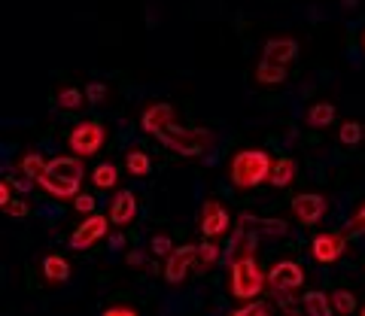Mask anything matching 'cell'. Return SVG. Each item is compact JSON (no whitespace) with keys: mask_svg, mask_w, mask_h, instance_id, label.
I'll list each match as a JSON object with an SVG mask.
<instances>
[{"mask_svg":"<svg viewBox=\"0 0 365 316\" xmlns=\"http://www.w3.org/2000/svg\"><path fill=\"white\" fill-rule=\"evenodd\" d=\"M83 179H86V158L71 152L49 158L46 174L40 177V189L55 201H73L83 191Z\"/></svg>","mask_w":365,"mask_h":316,"instance_id":"cell-1","label":"cell"},{"mask_svg":"<svg viewBox=\"0 0 365 316\" xmlns=\"http://www.w3.org/2000/svg\"><path fill=\"white\" fill-rule=\"evenodd\" d=\"M274 162H277V158H271L265 149H241V152L232 155V162H228V179H232V186L241 189V191L259 189L271 179Z\"/></svg>","mask_w":365,"mask_h":316,"instance_id":"cell-2","label":"cell"},{"mask_svg":"<svg viewBox=\"0 0 365 316\" xmlns=\"http://www.w3.org/2000/svg\"><path fill=\"white\" fill-rule=\"evenodd\" d=\"M162 146L180 158H201L216 146V131L204 125H174L162 137Z\"/></svg>","mask_w":365,"mask_h":316,"instance_id":"cell-3","label":"cell"},{"mask_svg":"<svg viewBox=\"0 0 365 316\" xmlns=\"http://www.w3.org/2000/svg\"><path fill=\"white\" fill-rule=\"evenodd\" d=\"M265 286H268V274L256 262V256L228 265V295H232L237 304L259 298L262 292H265Z\"/></svg>","mask_w":365,"mask_h":316,"instance_id":"cell-4","label":"cell"},{"mask_svg":"<svg viewBox=\"0 0 365 316\" xmlns=\"http://www.w3.org/2000/svg\"><path fill=\"white\" fill-rule=\"evenodd\" d=\"M304 280H307V274H304L302 262H295V258H280V262H274L268 268V292H271L274 304L292 298L295 292L304 286Z\"/></svg>","mask_w":365,"mask_h":316,"instance_id":"cell-5","label":"cell"},{"mask_svg":"<svg viewBox=\"0 0 365 316\" xmlns=\"http://www.w3.org/2000/svg\"><path fill=\"white\" fill-rule=\"evenodd\" d=\"M110 225L113 222H110V216H104V213H88V216H83V222L71 231L67 246H71L73 253H86V250H91V246H98L101 241H107Z\"/></svg>","mask_w":365,"mask_h":316,"instance_id":"cell-6","label":"cell"},{"mask_svg":"<svg viewBox=\"0 0 365 316\" xmlns=\"http://www.w3.org/2000/svg\"><path fill=\"white\" fill-rule=\"evenodd\" d=\"M107 137H110V131L101 125V122H79V125L67 134V146H71L73 155L91 158L107 146Z\"/></svg>","mask_w":365,"mask_h":316,"instance_id":"cell-7","label":"cell"},{"mask_svg":"<svg viewBox=\"0 0 365 316\" xmlns=\"http://www.w3.org/2000/svg\"><path fill=\"white\" fill-rule=\"evenodd\" d=\"M289 213H292V219L299 222L302 228H314V225H319V222L326 219V213H329V198L319 195V191H302V195L292 198Z\"/></svg>","mask_w":365,"mask_h":316,"instance_id":"cell-8","label":"cell"},{"mask_svg":"<svg viewBox=\"0 0 365 316\" xmlns=\"http://www.w3.org/2000/svg\"><path fill=\"white\" fill-rule=\"evenodd\" d=\"M307 253H311L317 265H335L350 253V243H347V237L338 231H319L311 241V246H307Z\"/></svg>","mask_w":365,"mask_h":316,"instance_id":"cell-9","label":"cell"},{"mask_svg":"<svg viewBox=\"0 0 365 316\" xmlns=\"http://www.w3.org/2000/svg\"><path fill=\"white\" fill-rule=\"evenodd\" d=\"M201 234L210 237V241H222L225 234H232V213L222 201L216 198H207L201 204Z\"/></svg>","mask_w":365,"mask_h":316,"instance_id":"cell-10","label":"cell"},{"mask_svg":"<svg viewBox=\"0 0 365 316\" xmlns=\"http://www.w3.org/2000/svg\"><path fill=\"white\" fill-rule=\"evenodd\" d=\"M177 107L174 104H165V100H153L146 104L140 112V131L143 134H153V137H162L168 128L177 125Z\"/></svg>","mask_w":365,"mask_h":316,"instance_id":"cell-11","label":"cell"},{"mask_svg":"<svg viewBox=\"0 0 365 316\" xmlns=\"http://www.w3.org/2000/svg\"><path fill=\"white\" fill-rule=\"evenodd\" d=\"M195 256H198V243H182V246H177V250L165 258L162 277L168 280L170 286H180L182 280H186L192 270H195Z\"/></svg>","mask_w":365,"mask_h":316,"instance_id":"cell-12","label":"cell"},{"mask_svg":"<svg viewBox=\"0 0 365 316\" xmlns=\"http://www.w3.org/2000/svg\"><path fill=\"white\" fill-rule=\"evenodd\" d=\"M259 241L262 237L256 234V228H250V225H244V222H235L232 241H228V246H225V265H235V262H241V258L256 256Z\"/></svg>","mask_w":365,"mask_h":316,"instance_id":"cell-13","label":"cell"},{"mask_svg":"<svg viewBox=\"0 0 365 316\" xmlns=\"http://www.w3.org/2000/svg\"><path fill=\"white\" fill-rule=\"evenodd\" d=\"M237 222H244L250 225V228H256V234L262 237V241H268V243H277L283 241V237L289 234V222L287 219H277V216H256V213H241L237 216Z\"/></svg>","mask_w":365,"mask_h":316,"instance_id":"cell-14","label":"cell"},{"mask_svg":"<svg viewBox=\"0 0 365 316\" xmlns=\"http://www.w3.org/2000/svg\"><path fill=\"white\" fill-rule=\"evenodd\" d=\"M107 216H110V222L116 225V228H128V225L137 219V198H134V191H128V189L116 191L113 201H110Z\"/></svg>","mask_w":365,"mask_h":316,"instance_id":"cell-15","label":"cell"},{"mask_svg":"<svg viewBox=\"0 0 365 316\" xmlns=\"http://www.w3.org/2000/svg\"><path fill=\"white\" fill-rule=\"evenodd\" d=\"M262 58L289 67L295 58H299V43H295L292 37H271L265 43V49H262Z\"/></svg>","mask_w":365,"mask_h":316,"instance_id":"cell-16","label":"cell"},{"mask_svg":"<svg viewBox=\"0 0 365 316\" xmlns=\"http://www.w3.org/2000/svg\"><path fill=\"white\" fill-rule=\"evenodd\" d=\"M225 262V253L220 250V243L204 237V243H198V256H195V274H210L213 268H220Z\"/></svg>","mask_w":365,"mask_h":316,"instance_id":"cell-17","label":"cell"},{"mask_svg":"<svg viewBox=\"0 0 365 316\" xmlns=\"http://www.w3.org/2000/svg\"><path fill=\"white\" fill-rule=\"evenodd\" d=\"M40 268H43V280H46V283H52V286L67 283V280H71V262H67L64 256H58V253L46 256Z\"/></svg>","mask_w":365,"mask_h":316,"instance_id":"cell-18","label":"cell"},{"mask_svg":"<svg viewBox=\"0 0 365 316\" xmlns=\"http://www.w3.org/2000/svg\"><path fill=\"white\" fill-rule=\"evenodd\" d=\"M295 177H299V162H295V158H289V155H283V158H277V162H274V171H271L268 183H271L274 189H287V186L295 183Z\"/></svg>","mask_w":365,"mask_h":316,"instance_id":"cell-19","label":"cell"},{"mask_svg":"<svg viewBox=\"0 0 365 316\" xmlns=\"http://www.w3.org/2000/svg\"><path fill=\"white\" fill-rule=\"evenodd\" d=\"M253 76H256V83H259V85H283L289 73H287V64H277V61L262 58V61L256 64Z\"/></svg>","mask_w":365,"mask_h":316,"instance_id":"cell-20","label":"cell"},{"mask_svg":"<svg viewBox=\"0 0 365 316\" xmlns=\"http://www.w3.org/2000/svg\"><path fill=\"white\" fill-rule=\"evenodd\" d=\"M302 310L307 316H332L335 307H332V295L329 292H302Z\"/></svg>","mask_w":365,"mask_h":316,"instance_id":"cell-21","label":"cell"},{"mask_svg":"<svg viewBox=\"0 0 365 316\" xmlns=\"http://www.w3.org/2000/svg\"><path fill=\"white\" fill-rule=\"evenodd\" d=\"M86 104H88L86 88H76V85H61L58 95H55V107L61 112H79Z\"/></svg>","mask_w":365,"mask_h":316,"instance_id":"cell-22","label":"cell"},{"mask_svg":"<svg viewBox=\"0 0 365 316\" xmlns=\"http://www.w3.org/2000/svg\"><path fill=\"white\" fill-rule=\"evenodd\" d=\"M304 122H307V128H317V131L329 128L335 122V104H329V100H317V104L307 107Z\"/></svg>","mask_w":365,"mask_h":316,"instance_id":"cell-23","label":"cell"},{"mask_svg":"<svg viewBox=\"0 0 365 316\" xmlns=\"http://www.w3.org/2000/svg\"><path fill=\"white\" fill-rule=\"evenodd\" d=\"M88 177H91V186H95V189H116V183H119V167L113 164V162H104V164H98Z\"/></svg>","mask_w":365,"mask_h":316,"instance_id":"cell-24","label":"cell"},{"mask_svg":"<svg viewBox=\"0 0 365 316\" xmlns=\"http://www.w3.org/2000/svg\"><path fill=\"white\" fill-rule=\"evenodd\" d=\"M125 171H128L131 177H146L153 171V158L143 149H131L128 155H125Z\"/></svg>","mask_w":365,"mask_h":316,"instance_id":"cell-25","label":"cell"},{"mask_svg":"<svg viewBox=\"0 0 365 316\" xmlns=\"http://www.w3.org/2000/svg\"><path fill=\"white\" fill-rule=\"evenodd\" d=\"M362 137H365L362 122H356V119L341 122V128H338V143H341V146H359Z\"/></svg>","mask_w":365,"mask_h":316,"instance_id":"cell-26","label":"cell"},{"mask_svg":"<svg viewBox=\"0 0 365 316\" xmlns=\"http://www.w3.org/2000/svg\"><path fill=\"white\" fill-rule=\"evenodd\" d=\"M274 304L271 301H262V298H253V301H241L237 307L232 310V316H271Z\"/></svg>","mask_w":365,"mask_h":316,"instance_id":"cell-27","label":"cell"},{"mask_svg":"<svg viewBox=\"0 0 365 316\" xmlns=\"http://www.w3.org/2000/svg\"><path fill=\"white\" fill-rule=\"evenodd\" d=\"M332 295V307H335V313H341V316H350V313H356V298H353V292L350 289H335V292H329Z\"/></svg>","mask_w":365,"mask_h":316,"instance_id":"cell-28","label":"cell"},{"mask_svg":"<svg viewBox=\"0 0 365 316\" xmlns=\"http://www.w3.org/2000/svg\"><path fill=\"white\" fill-rule=\"evenodd\" d=\"M6 177L9 179H13V186H16V191H19V195H28V191L34 189V186H40L37 183V179H34L28 171H25V167H6Z\"/></svg>","mask_w":365,"mask_h":316,"instance_id":"cell-29","label":"cell"},{"mask_svg":"<svg viewBox=\"0 0 365 316\" xmlns=\"http://www.w3.org/2000/svg\"><path fill=\"white\" fill-rule=\"evenodd\" d=\"M46 164H49V162H46L40 152H25V155L19 158V167H25V171H28L34 179H37V183H40V177L46 174Z\"/></svg>","mask_w":365,"mask_h":316,"instance_id":"cell-30","label":"cell"},{"mask_svg":"<svg viewBox=\"0 0 365 316\" xmlns=\"http://www.w3.org/2000/svg\"><path fill=\"white\" fill-rule=\"evenodd\" d=\"M0 210H4L9 219H28L31 216V204L25 198H9L6 204H0Z\"/></svg>","mask_w":365,"mask_h":316,"instance_id":"cell-31","label":"cell"},{"mask_svg":"<svg viewBox=\"0 0 365 316\" xmlns=\"http://www.w3.org/2000/svg\"><path fill=\"white\" fill-rule=\"evenodd\" d=\"M150 250H153V256H158V258H168L170 253L177 250L174 246V241H170V234H153V241H150Z\"/></svg>","mask_w":365,"mask_h":316,"instance_id":"cell-32","label":"cell"},{"mask_svg":"<svg viewBox=\"0 0 365 316\" xmlns=\"http://www.w3.org/2000/svg\"><path fill=\"white\" fill-rule=\"evenodd\" d=\"M86 98H88V104L104 107L107 100H110V88H107L104 83H88V85H86Z\"/></svg>","mask_w":365,"mask_h":316,"instance_id":"cell-33","label":"cell"},{"mask_svg":"<svg viewBox=\"0 0 365 316\" xmlns=\"http://www.w3.org/2000/svg\"><path fill=\"white\" fill-rule=\"evenodd\" d=\"M101 313L104 316H140V307H137V304H128V301H116V304H107Z\"/></svg>","mask_w":365,"mask_h":316,"instance_id":"cell-34","label":"cell"},{"mask_svg":"<svg viewBox=\"0 0 365 316\" xmlns=\"http://www.w3.org/2000/svg\"><path fill=\"white\" fill-rule=\"evenodd\" d=\"M98 207V198L88 195V191H79V195L73 198V210L79 213V216H88V213H95Z\"/></svg>","mask_w":365,"mask_h":316,"instance_id":"cell-35","label":"cell"},{"mask_svg":"<svg viewBox=\"0 0 365 316\" xmlns=\"http://www.w3.org/2000/svg\"><path fill=\"white\" fill-rule=\"evenodd\" d=\"M347 231L353 234H365V201L350 213V219H347Z\"/></svg>","mask_w":365,"mask_h":316,"instance_id":"cell-36","label":"cell"},{"mask_svg":"<svg viewBox=\"0 0 365 316\" xmlns=\"http://www.w3.org/2000/svg\"><path fill=\"white\" fill-rule=\"evenodd\" d=\"M125 265H128L131 270H143L146 268V253L143 250H128L125 253Z\"/></svg>","mask_w":365,"mask_h":316,"instance_id":"cell-37","label":"cell"},{"mask_svg":"<svg viewBox=\"0 0 365 316\" xmlns=\"http://www.w3.org/2000/svg\"><path fill=\"white\" fill-rule=\"evenodd\" d=\"M13 179H9V177H4V179H0V204H6V201L9 198H13Z\"/></svg>","mask_w":365,"mask_h":316,"instance_id":"cell-38","label":"cell"},{"mask_svg":"<svg viewBox=\"0 0 365 316\" xmlns=\"http://www.w3.org/2000/svg\"><path fill=\"white\" fill-rule=\"evenodd\" d=\"M125 246V234H110V250H122Z\"/></svg>","mask_w":365,"mask_h":316,"instance_id":"cell-39","label":"cell"},{"mask_svg":"<svg viewBox=\"0 0 365 316\" xmlns=\"http://www.w3.org/2000/svg\"><path fill=\"white\" fill-rule=\"evenodd\" d=\"M341 4H344L347 9H356V4H359V0H341Z\"/></svg>","mask_w":365,"mask_h":316,"instance_id":"cell-40","label":"cell"},{"mask_svg":"<svg viewBox=\"0 0 365 316\" xmlns=\"http://www.w3.org/2000/svg\"><path fill=\"white\" fill-rule=\"evenodd\" d=\"M362 52H365V31H362Z\"/></svg>","mask_w":365,"mask_h":316,"instance_id":"cell-41","label":"cell"},{"mask_svg":"<svg viewBox=\"0 0 365 316\" xmlns=\"http://www.w3.org/2000/svg\"><path fill=\"white\" fill-rule=\"evenodd\" d=\"M362 316H365V304H362Z\"/></svg>","mask_w":365,"mask_h":316,"instance_id":"cell-42","label":"cell"}]
</instances>
